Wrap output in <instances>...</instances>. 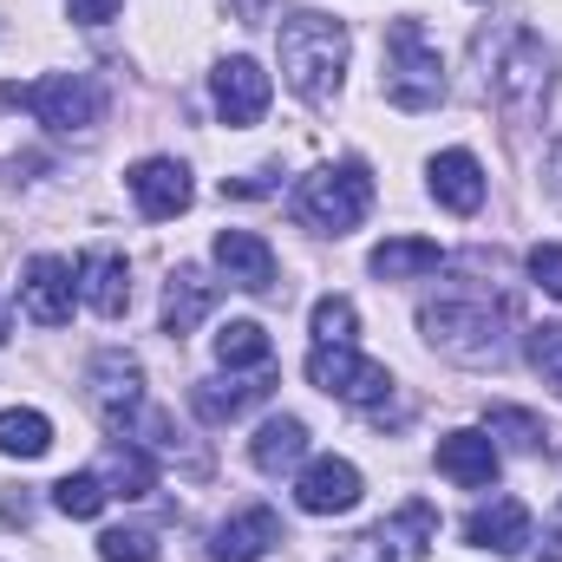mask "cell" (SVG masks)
I'll list each match as a JSON object with an SVG mask.
<instances>
[{"instance_id":"cell-9","label":"cell","mask_w":562,"mask_h":562,"mask_svg":"<svg viewBox=\"0 0 562 562\" xmlns=\"http://www.w3.org/2000/svg\"><path fill=\"white\" fill-rule=\"evenodd\" d=\"M86 400H92V413L112 425V431H125V425L144 413V367L132 353H119V347L92 353V367H86Z\"/></svg>"},{"instance_id":"cell-36","label":"cell","mask_w":562,"mask_h":562,"mask_svg":"<svg viewBox=\"0 0 562 562\" xmlns=\"http://www.w3.org/2000/svg\"><path fill=\"white\" fill-rule=\"evenodd\" d=\"M543 562H562V530H550V537H543Z\"/></svg>"},{"instance_id":"cell-23","label":"cell","mask_w":562,"mask_h":562,"mask_svg":"<svg viewBox=\"0 0 562 562\" xmlns=\"http://www.w3.org/2000/svg\"><path fill=\"white\" fill-rule=\"evenodd\" d=\"M269 373V367H262ZM203 380V386H190V406H196V419H210V425H229L236 413H249L262 393H269V380Z\"/></svg>"},{"instance_id":"cell-30","label":"cell","mask_w":562,"mask_h":562,"mask_svg":"<svg viewBox=\"0 0 562 562\" xmlns=\"http://www.w3.org/2000/svg\"><path fill=\"white\" fill-rule=\"evenodd\" d=\"M99 557L105 562H157V537L150 530H105L99 537Z\"/></svg>"},{"instance_id":"cell-34","label":"cell","mask_w":562,"mask_h":562,"mask_svg":"<svg viewBox=\"0 0 562 562\" xmlns=\"http://www.w3.org/2000/svg\"><path fill=\"white\" fill-rule=\"evenodd\" d=\"M543 190L562 203V138H557V150H550V164H543Z\"/></svg>"},{"instance_id":"cell-29","label":"cell","mask_w":562,"mask_h":562,"mask_svg":"<svg viewBox=\"0 0 562 562\" xmlns=\"http://www.w3.org/2000/svg\"><path fill=\"white\" fill-rule=\"evenodd\" d=\"M491 438H510L517 451H543V445H557L550 438V425L537 419V413H524V406H491V425H484Z\"/></svg>"},{"instance_id":"cell-8","label":"cell","mask_w":562,"mask_h":562,"mask_svg":"<svg viewBox=\"0 0 562 562\" xmlns=\"http://www.w3.org/2000/svg\"><path fill=\"white\" fill-rule=\"evenodd\" d=\"M307 386H321L340 406H380L393 393V373L380 360L353 353V347H314L307 353Z\"/></svg>"},{"instance_id":"cell-16","label":"cell","mask_w":562,"mask_h":562,"mask_svg":"<svg viewBox=\"0 0 562 562\" xmlns=\"http://www.w3.org/2000/svg\"><path fill=\"white\" fill-rule=\"evenodd\" d=\"M425 190L451 210V216H477L484 210V164L471 150H438L425 164Z\"/></svg>"},{"instance_id":"cell-6","label":"cell","mask_w":562,"mask_h":562,"mask_svg":"<svg viewBox=\"0 0 562 562\" xmlns=\"http://www.w3.org/2000/svg\"><path fill=\"white\" fill-rule=\"evenodd\" d=\"M0 105H26L46 132H59V138H86V132H99V119H105V92H99V79H86V72H46V79H33V86H0Z\"/></svg>"},{"instance_id":"cell-4","label":"cell","mask_w":562,"mask_h":562,"mask_svg":"<svg viewBox=\"0 0 562 562\" xmlns=\"http://www.w3.org/2000/svg\"><path fill=\"white\" fill-rule=\"evenodd\" d=\"M380 92H386V105H400V112H431V105H445V59H438V46L425 40L419 20H393V26H386Z\"/></svg>"},{"instance_id":"cell-13","label":"cell","mask_w":562,"mask_h":562,"mask_svg":"<svg viewBox=\"0 0 562 562\" xmlns=\"http://www.w3.org/2000/svg\"><path fill=\"white\" fill-rule=\"evenodd\" d=\"M132 203H138L150 223H170V216H183L190 210V196H196V183H190V170L177 164V157H144L132 164Z\"/></svg>"},{"instance_id":"cell-15","label":"cell","mask_w":562,"mask_h":562,"mask_svg":"<svg viewBox=\"0 0 562 562\" xmlns=\"http://www.w3.org/2000/svg\"><path fill=\"white\" fill-rule=\"evenodd\" d=\"M210 256H216L223 281L243 288V294H269V288H276V249H269L256 229H223Z\"/></svg>"},{"instance_id":"cell-22","label":"cell","mask_w":562,"mask_h":562,"mask_svg":"<svg viewBox=\"0 0 562 562\" xmlns=\"http://www.w3.org/2000/svg\"><path fill=\"white\" fill-rule=\"evenodd\" d=\"M249 458H256V471H269V477L294 471V464L307 458V425L294 419V413H281V419H262V431L249 438Z\"/></svg>"},{"instance_id":"cell-3","label":"cell","mask_w":562,"mask_h":562,"mask_svg":"<svg viewBox=\"0 0 562 562\" xmlns=\"http://www.w3.org/2000/svg\"><path fill=\"white\" fill-rule=\"evenodd\" d=\"M425 340L458 367H504V307L491 294H438L419 307Z\"/></svg>"},{"instance_id":"cell-27","label":"cell","mask_w":562,"mask_h":562,"mask_svg":"<svg viewBox=\"0 0 562 562\" xmlns=\"http://www.w3.org/2000/svg\"><path fill=\"white\" fill-rule=\"evenodd\" d=\"M46 445H53V419L46 413H33V406L0 413V451L7 458H46Z\"/></svg>"},{"instance_id":"cell-25","label":"cell","mask_w":562,"mask_h":562,"mask_svg":"<svg viewBox=\"0 0 562 562\" xmlns=\"http://www.w3.org/2000/svg\"><path fill=\"white\" fill-rule=\"evenodd\" d=\"M105 504H112V491H105V477H99V471H66V477L53 484V510H59V517H72V524H92Z\"/></svg>"},{"instance_id":"cell-28","label":"cell","mask_w":562,"mask_h":562,"mask_svg":"<svg viewBox=\"0 0 562 562\" xmlns=\"http://www.w3.org/2000/svg\"><path fill=\"white\" fill-rule=\"evenodd\" d=\"M360 334V307L347 294H321L314 301V347H353Z\"/></svg>"},{"instance_id":"cell-32","label":"cell","mask_w":562,"mask_h":562,"mask_svg":"<svg viewBox=\"0 0 562 562\" xmlns=\"http://www.w3.org/2000/svg\"><path fill=\"white\" fill-rule=\"evenodd\" d=\"M530 281H537L550 301H562V243H537V249H530Z\"/></svg>"},{"instance_id":"cell-20","label":"cell","mask_w":562,"mask_h":562,"mask_svg":"<svg viewBox=\"0 0 562 562\" xmlns=\"http://www.w3.org/2000/svg\"><path fill=\"white\" fill-rule=\"evenodd\" d=\"M210 307H216V281L203 269H170V281H164V334L183 340Z\"/></svg>"},{"instance_id":"cell-7","label":"cell","mask_w":562,"mask_h":562,"mask_svg":"<svg viewBox=\"0 0 562 562\" xmlns=\"http://www.w3.org/2000/svg\"><path fill=\"white\" fill-rule=\"evenodd\" d=\"M431 543H438V510H431L425 497H413V504H400L393 517H380L373 530H360L334 562H425Z\"/></svg>"},{"instance_id":"cell-21","label":"cell","mask_w":562,"mask_h":562,"mask_svg":"<svg viewBox=\"0 0 562 562\" xmlns=\"http://www.w3.org/2000/svg\"><path fill=\"white\" fill-rule=\"evenodd\" d=\"M367 269L380 281H425L445 269V249L438 243H425V236H386L373 256H367Z\"/></svg>"},{"instance_id":"cell-35","label":"cell","mask_w":562,"mask_h":562,"mask_svg":"<svg viewBox=\"0 0 562 562\" xmlns=\"http://www.w3.org/2000/svg\"><path fill=\"white\" fill-rule=\"evenodd\" d=\"M229 7H236V20H249V26L269 20V0H229Z\"/></svg>"},{"instance_id":"cell-2","label":"cell","mask_w":562,"mask_h":562,"mask_svg":"<svg viewBox=\"0 0 562 562\" xmlns=\"http://www.w3.org/2000/svg\"><path fill=\"white\" fill-rule=\"evenodd\" d=\"M484 92L497 99V112L510 125H537L550 112V92H557V53L530 33V26H510L491 53V72H484Z\"/></svg>"},{"instance_id":"cell-37","label":"cell","mask_w":562,"mask_h":562,"mask_svg":"<svg viewBox=\"0 0 562 562\" xmlns=\"http://www.w3.org/2000/svg\"><path fill=\"white\" fill-rule=\"evenodd\" d=\"M0 340H7V307H0Z\"/></svg>"},{"instance_id":"cell-31","label":"cell","mask_w":562,"mask_h":562,"mask_svg":"<svg viewBox=\"0 0 562 562\" xmlns=\"http://www.w3.org/2000/svg\"><path fill=\"white\" fill-rule=\"evenodd\" d=\"M530 360H537V373L562 393V321H550V327L530 334Z\"/></svg>"},{"instance_id":"cell-5","label":"cell","mask_w":562,"mask_h":562,"mask_svg":"<svg viewBox=\"0 0 562 562\" xmlns=\"http://www.w3.org/2000/svg\"><path fill=\"white\" fill-rule=\"evenodd\" d=\"M367 210H373V177H367V164H321V170H307V177L294 183V216H301L307 229H321V236L360 229Z\"/></svg>"},{"instance_id":"cell-14","label":"cell","mask_w":562,"mask_h":562,"mask_svg":"<svg viewBox=\"0 0 562 562\" xmlns=\"http://www.w3.org/2000/svg\"><path fill=\"white\" fill-rule=\"evenodd\" d=\"M464 543L471 550H491V557H524L537 543V530H530V510L517 497H491V504H477L464 517Z\"/></svg>"},{"instance_id":"cell-26","label":"cell","mask_w":562,"mask_h":562,"mask_svg":"<svg viewBox=\"0 0 562 562\" xmlns=\"http://www.w3.org/2000/svg\"><path fill=\"white\" fill-rule=\"evenodd\" d=\"M216 360L236 373V367H269L276 360V340L262 334V321H229L223 334H216Z\"/></svg>"},{"instance_id":"cell-33","label":"cell","mask_w":562,"mask_h":562,"mask_svg":"<svg viewBox=\"0 0 562 562\" xmlns=\"http://www.w3.org/2000/svg\"><path fill=\"white\" fill-rule=\"evenodd\" d=\"M119 7H125V0H66V13H72L79 26H105V20H119Z\"/></svg>"},{"instance_id":"cell-17","label":"cell","mask_w":562,"mask_h":562,"mask_svg":"<svg viewBox=\"0 0 562 562\" xmlns=\"http://www.w3.org/2000/svg\"><path fill=\"white\" fill-rule=\"evenodd\" d=\"M276 543H281V517L269 510V504H249V510H236L229 524H216L210 557L216 562H262Z\"/></svg>"},{"instance_id":"cell-19","label":"cell","mask_w":562,"mask_h":562,"mask_svg":"<svg viewBox=\"0 0 562 562\" xmlns=\"http://www.w3.org/2000/svg\"><path fill=\"white\" fill-rule=\"evenodd\" d=\"M438 471L464 491H491L497 484V445L491 431H445L438 438Z\"/></svg>"},{"instance_id":"cell-10","label":"cell","mask_w":562,"mask_h":562,"mask_svg":"<svg viewBox=\"0 0 562 562\" xmlns=\"http://www.w3.org/2000/svg\"><path fill=\"white\" fill-rule=\"evenodd\" d=\"M72 301H79V269L66 256H33L26 276H20V314L40 321V327H66L72 321Z\"/></svg>"},{"instance_id":"cell-12","label":"cell","mask_w":562,"mask_h":562,"mask_svg":"<svg viewBox=\"0 0 562 562\" xmlns=\"http://www.w3.org/2000/svg\"><path fill=\"white\" fill-rule=\"evenodd\" d=\"M360 491H367L360 471H353L347 458H334V451H327V458H307L301 477H294V504H301L307 517H347V510L360 504Z\"/></svg>"},{"instance_id":"cell-11","label":"cell","mask_w":562,"mask_h":562,"mask_svg":"<svg viewBox=\"0 0 562 562\" xmlns=\"http://www.w3.org/2000/svg\"><path fill=\"white\" fill-rule=\"evenodd\" d=\"M210 92H216V112H223V125H256L262 112H269V99H276V86H269V72L249 59V53H236V59H223L216 72H210Z\"/></svg>"},{"instance_id":"cell-24","label":"cell","mask_w":562,"mask_h":562,"mask_svg":"<svg viewBox=\"0 0 562 562\" xmlns=\"http://www.w3.org/2000/svg\"><path fill=\"white\" fill-rule=\"evenodd\" d=\"M99 477H105L112 497H150V491H157V464H150V451H144V445H125V438L105 451Z\"/></svg>"},{"instance_id":"cell-18","label":"cell","mask_w":562,"mask_h":562,"mask_svg":"<svg viewBox=\"0 0 562 562\" xmlns=\"http://www.w3.org/2000/svg\"><path fill=\"white\" fill-rule=\"evenodd\" d=\"M79 301H86L99 321H119V314L132 307V269H125L119 249H92V256L79 262Z\"/></svg>"},{"instance_id":"cell-1","label":"cell","mask_w":562,"mask_h":562,"mask_svg":"<svg viewBox=\"0 0 562 562\" xmlns=\"http://www.w3.org/2000/svg\"><path fill=\"white\" fill-rule=\"evenodd\" d=\"M276 53H281V79H288V92H294V99H307V105H327V99L340 92V79H347L353 33H347V20L301 7V13H288V20H281Z\"/></svg>"}]
</instances>
